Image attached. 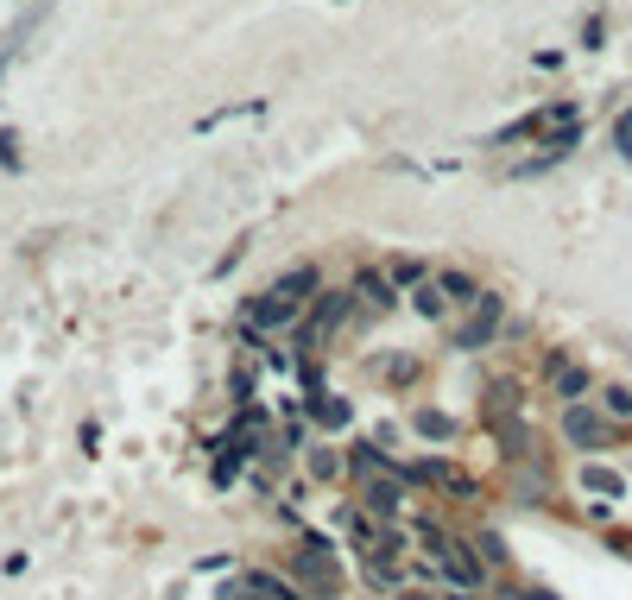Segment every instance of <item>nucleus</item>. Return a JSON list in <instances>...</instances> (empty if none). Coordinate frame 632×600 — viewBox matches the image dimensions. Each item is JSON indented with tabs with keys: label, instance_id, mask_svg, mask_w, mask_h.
<instances>
[{
	"label": "nucleus",
	"instance_id": "f03ea898",
	"mask_svg": "<svg viewBox=\"0 0 632 600\" xmlns=\"http://www.w3.org/2000/svg\"><path fill=\"white\" fill-rule=\"evenodd\" d=\"M424 544H430V563H437V575H443L456 594H474V588L487 582V575H481V556H474L468 544H456V537H443V531H424Z\"/></svg>",
	"mask_w": 632,
	"mask_h": 600
},
{
	"label": "nucleus",
	"instance_id": "f3484780",
	"mask_svg": "<svg viewBox=\"0 0 632 600\" xmlns=\"http://www.w3.org/2000/svg\"><path fill=\"white\" fill-rule=\"evenodd\" d=\"M418 430H430V436H449V417H437V411H424V417H418Z\"/></svg>",
	"mask_w": 632,
	"mask_h": 600
},
{
	"label": "nucleus",
	"instance_id": "9b49d317",
	"mask_svg": "<svg viewBox=\"0 0 632 600\" xmlns=\"http://www.w3.org/2000/svg\"><path fill=\"white\" fill-rule=\"evenodd\" d=\"M437 285H443V297H449V304H468V310H474V304H481V297H487V291H481V285H474V278H468V272H443V278H437Z\"/></svg>",
	"mask_w": 632,
	"mask_h": 600
},
{
	"label": "nucleus",
	"instance_id": "39448f33",
	"mask_svg": "<svg viewBox=\"0 0 632 600\" xmlns=\"http://www.w3.org/2000/svg\"><path fill=\"white\" fill-rule=\"evenodd\" d=\"M493 329H500V297H481V304H474V316L456 329V348H481Z\"/></svg>",
	"mask_w": 632,
	"mask_h": 600
},
{
	"label": "nucleus",
	"instance_id": "9d476101",
	"mask_svg": "<svg viewBox=\"0 0 632 600\" xmlns=\"http://www.w3.org/2000/svg\"><path fill=\"white\" fill-rule=\"evenodd\" d=\"M279 297H291V304H310V291H316V266H291L279 285H272Z\"/></svg>",
	"mask_w": 632,
	"mask_h": 600
},
{
	"label": "nucleus",
	"instance_id": "4468645a",
	"mask_svg": "<svg viewBox=\"0 0 632 600\" xmlns=\"http://www.w3.org/2000/svg\"><path fill=\"white\" fill-rule=\"evenodd\" d=\"M386 278H392V285H411V291H418V285H424V259H392Z\"/></svg>",
	"mask_w": 632,
	"mask_h": 600
},
{
	"label": "nucleus",
	"instance_id": "1a4fd4ad",
	"mask_svg": "<svg viewBox=\"0 0 632 600\" xmlns=\"http://www.w3.org/2000/svg\"><path fill=\"white\" fill-rule=\"evenodd\" d=\"M234 600H291V588L272 582V575H241V582H234Z\"/></svg>",
	"mask_w": 632,
	"mask_h": 600
},
{
	"label": "nucleus",
	"instance_id": "0eeeda50",
	"mask_svg": "<svg viewBox=\"0 0 632 600\" xmlns=\"http://www.w3.org/2000/svg\"><path fill=\"white\" fill-rule=\"evenodd\" d=\"M399 506H405V487H399V480H380V474H367V512L392 518Z\"/></svg>",
	"mask_w": 632,
	"mask_h": 600
},
{
	"label": "nucleus",
	"instance_id": "f8f14e48",
	"mask_svg": "<svg viewBox=\"0 0 632 600\" xmlns=\"http://www.w3.org/2000/svg\"><path fill=\"white\" fill-rule=\"evenodd\" d=\"M601 417L607 424H632V386H607L601 392Z\"/></svg>",
	"mask_w": 632,
	"mask_h": 600
},
{
	"label": "nucleus",
	"instance_id": "6e6552de",
	"mask_svg": "<svg viewBox=\"0 0 632 600\" xmlns=\"http://www.w3.org/2000/svg\"><path fill=\"white\" fill-rule=\"evenodd\" d=\"M354 297H361V310H392V278L386 272H361V285H354Z\"/></svg>",
	"mask_w": 632,
	"mask_h": 600
},
{
	"label": "nucleus",
	"instance_id": "2eb2a0df",
	"mask_svg": "<svg viewBox=\"0 0 632 600\" xmlns=\"http://www.w3.org/2000/svg\"><path fill=\"white\" fill-rule=\"evenodd\" d=\"M310 468L323 474V480H335V474H342V455H335V449H316V455H310Z\"/></svg>",
	"mask_w": 632,
	"mask_h": 600
},
{
	"label": "nucleus",
	"instance_id": "f257e3e1",
	"mask_svg": "<svg viewBox=\"0 0 632 600\" xmlns=\"http://www.w3.org/2000/svg\"><path fill=\"white\" fill-rule=\"evenodd\" d=\"M298 316H304V304H291V297H279V291L266 285V291L241 310V335H253V342H279L285 329H298Z\"/></svg>",
	"mask_w": 632,
	"mask_h": 600
},
{
	"label": "nucleus",
	"instance_id": "7ed1b4c3",
	"mask_svg": "<svg viewBox=\"0 0 632 600\" xmlns=\"http://www.w3.org/2000/svg\"><path fill=\"white\" fill-rule=\"evenodd\" d=\"M544 379H550V392H557L563 405H582L588 386H595V379H588V367H576L569 354H550V360H544Z\"/></svg>",
	"mask_w": 632,
	"mask_h": 600
},
{
	"label": "nucleus",
	"instance_id": "20e7f679",
	"mask_svg": "<svg viewBox=\"0 0 632 600\" xmlns=\"http://www.w3.org/2000/svg\"><path fill=\"white\" fill-rule=\"evenodd\" d=\"M563 436H569L576 449H601L607 436H614V424H607L601 411H588V405H569V411H563Z\"/></svg>",
	"mask_w": 632,
	"mask_h": 600
},
{
	"label": "nucleus",
	"instance_id": "ddd939ff",
	"mask_svg": "<svg viewBox=\"0 0 632 600\" xmlns=\"http://www.w3.org/2000/svg\"><path fill=\"white\" fill-rule=\"evenodd\" d=\"M411 304H418V316H443V310H449V297H443L437 278H424V285L411 291Z\"/></svg>",
	"mask_w": 632,
	"mask_h": 600
},
{
	"label": "nucleus",
	"instance_id": "dca6fc26",
	"mask_svg": "<svg viewBox=\"0 0 632 600\" xmlns=\"http://www.w3.org/2000/svg\"><path fill=\"white\" fill-rule=\"evenodd\" d=\"M316 417H323V424H348V405H342V398H323Z\"/></svg>",
	"mask_w": 632,
	"mask_h": 600
},
{
	"label": "nucleus",
	"instance_id": "423d86ee",
	"mask_svg": "<svg viewBox=\"0 0 632 600\" xmlns=\"http://www.w3.org/2000/svg\"><path fill=\"white\" fill-rule=\"evenodd\" d=\"M582 487L601 493V499H620V493H626V474L607 468V462H582Z\"/></svg>",
	"mask_w": 632,
	"mask_h": 600
}]
</instances>
